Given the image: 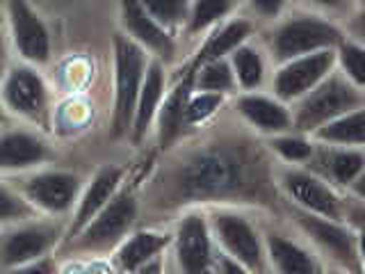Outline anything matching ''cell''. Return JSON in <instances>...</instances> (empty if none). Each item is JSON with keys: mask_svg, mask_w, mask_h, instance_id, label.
Here are the masks:
<instances>
[{"mask_svg": "<svg viewBox=\"0 0 365 274\" xmlns=\"http://www.w3.org/2000/svg\"><path fill=\"white\" fill-rule=\"evenodd\" d=\"M182 194L192 199H224L247 186V165L233 151H203L187 160L178 174Z\"/></svg>", "mask_w": 365, "mask_h": 274, "instance_id": "1", "label": "cell"}, {"mask_svg": "<svg viewBox=\"0 0 365 274\" xmlns=\"http://www.w3.org/2000/svg\"><path fill=\"white\" fill-rule=\"evenodd\" d=\"M146 51L140 44L125 37V34L114 37V87H117L112 119L114 137H123L130 133L135 103L146 73Z\"/></svg>", "mask_w": 365, "mask_h": 274, "instance_id": "2", "label": "cell"}, {"mask_svg": "<svg viewBox=\"0 0 365 274\" xmlns=\"http://www.w3.org/2000/svg\"><path fill=\"white\" fill-rule=\"evenodd\" d=\"M356 108H363V89L351 85L345 76L329 73L315 89L299 98L292 126L302 133H313L317 126Z\"/></svg>", "mask_w": 365, "mask_h": 274, "instance_id": "3", "label": "cell"}, {"mask_svg": "<svg viewBox=\"0 0 365 274\" xmlns=\"http://www.w3.org/2000/svg\"><path fill=\"white\" fill-rule=\"evenodd\" d=\"M342 34L340 30L329 23L322 16L304 14V16H292L288 21H283L281 26L272 32L269 49L272 57L279 64L294 60L315 51L324 49H336L340 44Z\"/></svg>", "mask_w": 365, "mask_h": 274, "instance_id": "4", "label": "cell"}, {"mask_svg": "<svg viewBox=\"0 0 365 274\" xmlns=\"http://www.w3.org/2000/svg\"><path fill=\"white\" fill-rule=\"evenodd\" d=\"M0 96H3L7 110L14 112L16 117L39 126L41 131H48V87L32 64L11 66L7 73H3Z\"/></svg>", "mask_w": 365, "mask_h": 274, "instance_id": "5", "label": "cell"}, {"mask_svg": "<svg viewBox=\"0 0 365 274\" xmlns=\"http://www.w3.org/2000/svg\"><path fill=\"white\" fill-rule=\"evenodd\" d=\"M135 220H137V199L121 183V188L94 215V220L73 238H80L78 247L83 249H106L110 245L121 243V238L130 231Z\"/></svg>", "mask_w": 365, "mask_h": 274, "instance_id": "6", "label": "cell"}, {"mask_svg": "<svg viewBox=\"0 0 365 274\" xmlns=\"http://www.w3.org/2000/svg\"><path fill=\"white\" fill-rule=\"evenodd\" d=\"M336 53L334 49L315 51L302 57H294L279 66L274 76V98L281 103L299 101L308 91L315 89L322 80L334 71Z\"/></svg>", "mask_w": 365, "mask_h": 274, "instance_id": "7", "label": "cell"}, {"mask_svg": "<svg viewBox=\"0 0 365 274\" xmlns=\"http://www.w3.org/2000/svg\"><path fill=\"white\" fill-rule=\"evenodd\" d=\"M210 233L222 245L226 256L242 263L245 270H258L262 263V243L260 235L245 215L235 210L220 208L208 217Z\"/></svg>", "mask_w": 365, "mask_h": 274, "instance_id": "8", "label": "cell"}, {"mask_svg": "<svg viewBox=\"0 0 365 274\" xmlns=\"http://www.w3.org/2000/svg\"><path fill=\"white\" fill-rule=\"evenodd\" d=\"M279 186L294 201L297 208L336 222H342V217H345V206H342V199L336 194V190L329 188V183L313 171L283 169Z\"/></svg>", "mask_w": 365, "mask_h": 274, "instance_id": "9", "label": "cell"}, {"mask_svg": "<svg viewBox=\"0 0 365 274\" xmlns=\"http://www.w3.org/2000/svg\"><path fill=\"white\" fill-rule=\"evenodd\" d=\"M16 190L26 197V201L34 210L51 213V215H62L73 208L80 197V178L71 171H37V174L28 176L21 181Z\"/></svg>", "mask_w": 365, "mask_h": 274, "instance_id": "10", "label": "cell"}, {"mask_svg": "<svg viewBox=\"0 0 365 274\" xmlns=\"http://www.w3.org/2000/svg\"><path fill=\"white\" fill-rule=\"evenodd\" d=\"M176 263L185 272H205L215 265L212 233L208 215L203 210H190L178 220L176 233L171 238Z\"/></svg>", "mask_w": 365, "mask_h": 274, "instance_id": "11", "label": "cell"}, {"mask_svg": "<svg viewBox=\"0 0 365 274\" xmlns=\"http://www.w3.org/2000/svg\"><path fill=\"white\" fill-rule=\"evenodd\" d=\"M60 238V228L48 222L19 224L0 238V270H21L30 260L41 258Z\"/></svg>", "mask_w": 365, "mask_h": 274, "instance_id": "12", "label": "cell"}, {"mask_svg": "<svg viewBox=\"0 0 365 274\" xmlns=\"http://www.w3.org/2000/svg\"><path fill=\"white\" fill-rule=\"evenodd\" d=\"M7 19L14 46L32 66H43L51 60V34L28 0H7Z\"/></svg>", "mask_w": 365, "mask_h": 274, "instance_id": "13", "label": "cell"}, {"mask_svg": "<svg viewBox=\"0 0 365 274\" xmlns=\"http://www.w3.org/2000/svg\"><path fill=\"white\" fill-rule=\"evenodd\" d=\"M290 213L297 220V224L311 235L313 243L322 249L327 256H331L334 260H340V263H349L354 258H361L359 256V235H354L349 231V226H345L342 222H336V220H327V217L313 215L308 210H302V208H297V206Z\"/></svg>", "mask_w": 365, "mask_h": 274, "instance_id": "14", "label": "cell"}, {"mask_svg": "<svg viewBox=\"0 0 365 274\" xmlns=\"http://www.w3.org/2000/svg\"><path fill=\"white\" fill-rule=\"evenodd\" d=\"M306 163L313 174L342 188L363 181L365 158L361 146H315L313 156Z\"/></svg>", "mask_w": 365, "mask_h": 274, "instance_id": "15", "label": "cell"}, {"mask_svg": "<svg viewBox=\"0 0 365 274\" xmlns=\"http://www.w3.org/2000/svg\"><path fill=\"white\" fill-rule=\"evenodd\" d=\"M119 9L123 30L144 51L155 53L160 60H171L176 55V44L171 39V34L148 16V11L142 7L140 0H119Z\"/></svg>", "mask_w": 365, "mask_h": 274, "instance_id": "16", "label": "cell"}, {"mask_svg": "<svg viewBox=\"0 0 365 274\" xmlns=\"http://www.w3.org/2000/svg\"><path fill=\"white\" fill-rule=\"evenodd\" d=\"M53 158L51 144L32 131H7L0 135V171L39 167Z\"/></svg>", "mask_w": 365, "mask_h": 274, "instance_id": "17", "label": "cell"}, {"mask_svg": "<svg viewBox=\"0 0 365 274\" xmlns=\"http://www.w3.org/2000/svg\"><path fill=\"white\" fill-rule=\"evenodd\" d=\"M121 181H123V169L121 167L108 165V167L98 169V174L91 178L87 190L78 197L76 217H73L71 231H68V233H71V238L78 235L91 220H94V215L112 199V194L121 188Z\"/></svg>", "mask_w": 365, "mask_h": 274, "instance_id": "18", "label": "cell"}, {"mask_svg": "<svg viewBox=\"0 0 365 274\" xmlns=\"http://www.w3.org/2000/svg\"><path fill=\"white\" fill-rule=\"evenodd\" d=\"M165 98V66L160 60H153L146 64V73L142 80L140 94H137L135 103V117H133V140L140 142L146 135L148 126L155 119V112L160 108V103Z\"/></svg>", "mask_w": 365, "mask_h": 274, "instance_id": "19", "label": "cell"}, {"mask_svg": "<svg viewBox=\"0 0 365 274\" xmlns=\"http://www.w3.org/2000/svg\"><path fill=\"white\" fill-rule=\"evenodd\" d=\"M237 110L260 133L279 135L292 128V114L279 98H269L262 94H245L237 101Z\"/></svg>", "mask_w": 365, "mask_h": 274, "instance_id": "20", "label": "cell"}, {"mask_svg": "<svg viewBox=\"0 0 365 274\" xmlns=\"http://www.w3.org/2000/svg\"><path fill=\"white\" fill-rule=\"evenodd\" d=\"M192 94V78H187L185 83L178 85L169 96L163 98L160 108L155 112L158 119V140L163 148H169L178 137L185 131V103L187 96Z\"/></svg>", "mask_w": 365, "mask_h": 274, "instance_id": "21", "label": "cell"}, {"mask_svg": "<svg viewBox=\"0 0 365 274\" xmlns=\"http://www.w3.org/2000/svg\"><path fill=\"white\" fill-rule=\"evenodd\" d=\"M171 243V235L158 233V231H137L130 238L121 240L117 251V265L119 270L137 272L144 263L160 256V251L167 249Z\"/></svg>", "mask_w": 365, "mask_h": 274, "instance_id": "22", "label": "cell"}, {"mask_svg": "<svg viewBox=\"0 0 365 274\" xmlns=\"http://www.w3.org/2000/svg\"><path fill=\"white\" fill-rule=\"evenodd\" d=\"M262 247L267 251V258L272 263L274 270L285 272V274H294V272H315L317 263L313 260V256L308 254L304 247H299L292 240L283 238L281 233H265V240H262Z\"/></svg>", "mask_w": 365, "mask_h": 274, "instance_id": "23", "label": "cell"}, {"mask_svg": "<svg viewBox=\"0 0 365 274\" xmlns=\"http://www.w3.org/2000/svg\"><path fill=\"white\" fill-rule=\"evenodd\" d=\"M311 135H313V140L324 142L329 146H363L365 112L363 108L345 112V114H340V117H334L327 123L317 126Z\"/></svg>", "mask_w": 365, "mask_h": 274, "instance_id": "24", "label": "cell"}, {"mask_svg": "<svg viewBox=\"0 0 365 274\" xmlns=\"http://www.w3.org/2000/svg\"><path fill=\"white\" fill-rule=\"evenodd\" d=\"M251 32H254V26L245 19H233L224 23L222 28H217L208 41L203 44V49L197 55V66L210 60H222V57H228L237 46H242L245 41H249Z\"/></svg>", "mask_w": 365, "mask_h": 274, "instance_id": "25", "label": "cell"}, {"mask_svg": "<svg viewBox=\"0 0 365 274\" xmlns=\"http://www.w3.org/2000/svg\"><path fill=\"white\" fill-rule=\"evenodd\" d=\"M228 64L233 68L235 76V85H240L245 91H254L262 85L265 80V60H262V53L245 41L242 46L228 55Z\"/></svg>", "mask_w": 365, "mask_h": 274, "instance_id": "26", "label": "cell"}, {"mask_svg": "<svg viewBox=\"0 0 365 274\" xmlns=\"http://www.w3.org/2000/svg\"><path fill=\"white\" fill-rule=\"evenodd\" d=\"M192 85L197 91H212V94H226V91L237 87L233 68L226 57L199 64L192 76Z\"/></svg>", "mask_w": 365, "mask_h": 274, "instance_id": "27", "label": "cell"}, {"mask_svg": "<svg viewBox=\"0 0 365 274\" xmlns=\"http://www.w3.org/2000/svg\"><path fill=\"white\" fill-rule=\"evenodd\" d=\"M235 0H192L187 30L192 34H199L203 30L212 28L215 23H220L231 14Z\"/></svg>", "mask_w": 365, "mask_h": 274, "instance_id": "28", "label": "cell"}, {"mask_svg": "<svg viewBox=\"0 0 365 274\" xmlns=\"http://www.w3.org/2000/svg\"><path fill=\"white\" fill-rule=\"evenodd\" d=\"M140 3L148 11V16L167 32L185 26L190 19L192 0H140Z\"/></svg>", "mask_w": 365, "mask_h": 274, "instance_id": "29", "label": "cell"}, {"mask_svg": "<svg viewBox=\"0 0 365 274\" xmlns=\"http://www.w3.org/2000/svg\"><path fill=\"white\" fill-rule=\"evenodd\" d=\"M336 53V62L342 68V76H345L351 85H356L363 89L365 85V51L363 46L349 39H340V44L334 49Z\"/></svg>", "mask_w": 365, "mask_h": 274, "instance_id": "30", "label": "cell"}, {"mask_svg": "<svg viewBox=\"0 0 365 274\" xmlns=\"http://www.w3.org/2000/svg\"><path fill=\"white\" fill-rule=\"evenodd\" d=\"M34 215H37V210L26 201V197L19 190L0 186V226L30 222Z\"/></svg>", "mask_w": 365, "mask_h": 274, "instance_id": "31", "label": "cell"}, {"mask_svg": "<svg viewBox=\"0 0 365 274\" xmlns=\"http://www.w3.org/2000/svg\"><path fill=\"white\" fill-rule=\"evenodd\" d=\"M272 151H277L288 163H306L315 151V142L306 140L302 135H274L272 137Z\"/></svg>", "mask_w": 365, "mask_h": 274, "instance_id": "32", "label": "cell"}, {"mask_svg": "<svg viewBox=\"0 0 365 274\" xmlns=\"http://www.w3.org/2000/svg\"><path fill=\"white\" fill-rule=\"evenodd\" d=\"M222 103H224V94H212V91H197V94H190L187 103H185L187 126H197V123H203L205 119H210L212 114L222 108Z\"/></svg>", "mask_w": 365, "mask_h": 274, "instance_id": "33", "label": "cell"}, {"mask_svg": "<svg viewBox=\"0 0 365 274\" xmlns=\"http://www.w3.org/2000/svg\"><path fill=\"white\" fill-rule=\"evenodd\" d=\"M251 9L265 19H277L285 5V0H249Z\"/></svg>", "mask_w": 365, "mask_h": 274, "instance_id": "34", "label": "cell"}, {"mask_svg": "<svg viewBox=\"0 0 365 274\" xmlns=\"http://www.w3.org/2000/svg\"><path fill=\"white\" fill-rule=\"evenodd\" d=\"M315 5L327 7V9H342L345 7V0H313Z\"/></svg>", "mask_w": 365, "mask_h": 274, "instance_id": "35", "label": "cell"}, {"mask_svg": "<svg viewBox=\"0 0 365 274\" xmlns=\"http://www.w3.org/2000/svg\"><path fill=\"white\" fill-rule=\"evenodd\" d=\"M5 68V39H3V30H0V76H3Z\"/></svg>", "mask_w": 365, "mask_h": 274, "instance_id": "36", "label": "cell"}]
</instances>
